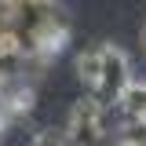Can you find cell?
Listing matches in <instances>:
<instances>
[{
    "label": "cell",
    "mask_w": 146,
    "mask_h": 146,
    "mask_svg": "<svg viewBox=\"0 0 146 146\" xmlns=\"http://www.w3.org/2000/svg\"><path fill=\"white\" fill-rule=\"evenodd\" d=\"M62 135H66V146H106V106L84 95L80 102H73Z\"/></svg>",
    "instance_id": "cell-1"
},
{
    "label": "cell",
    "mask_w": 146,
    "mask_h": 146,
    "mask_svg": "<svg viewBox=\"0 0 146 146\" xmlns=\"http://www.w3.org/2000/svg\"><path fill=\"white\" fill-rule=\"evenodd\" d=\"M143 44H146V26H143Z\"/></svg>",
    "instance_id": "cell-8"
},
{
    "label": "cell",
    "mask_w": 146,
    "mask_h": 146,
    "mask_svg": "<svg viewBox=\"0 0 146 146\" xmlns=\"http://www.w3.org/2000/svg\"><path fill=\"white\" fill-rule=\"evenodd\" d=\"M117 146H128V143H121V139H117Z\"/></svg>",
    "instance_id": "cell-9"
},
{
    "label": "cell",
    "mask_w": 146,
    "mask_h": 146,
    "mask_svg": "<svg viewBox=\"0 0 146 146\" xmlns=\"http://www.w3.org/2000/svg\"><path fill=\"white\" fill-rule=\"evenodd\" d=\"M117 106H121V113H124V121H131V117H146V80H131V84L121 91Z\"/></svg>",
    "instance_id": "cell-3"
},
{
    "label": "cell",
    "mask_w": 146,
    "mask_h": 146,
    "mask_svg": "<svg viewBox=\"0 0 146 146\" xmlns=\"http://www.w3.org/2000/svg\"><path fill=\"white\" fill-rule=\"evenodd\" d=\"M128 84H131V62H128V55L121 51L117 44H102V48H99V84L91 91V99H95L99 106L117 102Z\"/></svg>",
    "instance_id": "cell-2"
},
{
    "label": "cell",
    "mask_w": 146,
    "mask_h": 146,
    "mask_svg": "<svg viewBox=\"0 0 146 146\" xmlns=\"http://www.w3.org/2000/svg\"><path fill=\"white\" fill-rule=\"evenodd\" d=\"M15 55H22V40H18V33L0 29V58H15Z\"/></svg>",
    "instance_id": "cell-7"
},
{
    "label": "cell",
    "mask_w": 146,
    "mask_h": 146,
    "mask_svg": "<svg viewBox=\"0 0 146 146\" xmlns=\"http://www.w3.org/2000/svg\"><path fill=\"white\" fill-rule=\"evenodd\" d=\"M121 143L128 146H146V117H131L121 128Z\"/></svg>",
    "instance_id": "cell-5"
},
{
    "label": "cell",
    "mask_w": 146,
    "mask_h": 146,
    "mask_svg": "<svg viewBox=\"0 0 146 146\" xmlns=\"http://www.w3.org/2000/svg\"><path fill=\"white\" fill-rule=\"evenodd\" d=\"M26 146H66V135H62V128H40Z\"/></svg>",
    "instance_id": "cell-6"
},
{
    "label": "cell",
    "mask_w": 146,
    "mask_h": 146,
    "mask_svg": "<svg viewBox=\"0 0 146 146\" xmlns=\"http://www.w3.org/2000/svg\"><path fill=\"white\" fill-rule=\"evenodd\" d=\"M77 77L84 80V88H88V91H95V84H99V48L77 55Z\"/></svg>",
    "instance_id": "cell-4"
}]
</instances>
